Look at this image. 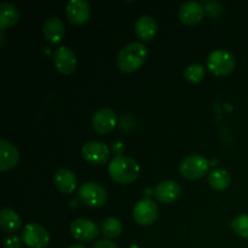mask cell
Returning a JSON list of instances; mask_svg holds the SVG:
<instances>
[{"label": "cell", "instance_id": "484cf974", "mask_svg": "<svg viewBox=\"0 0 248 248\" xmlns=\"http://www.w3.org/2000/svg\"><path fill=\"white\" fill-rule=\"evenodd\" d=\"M92 248H119V247L116 246V244H114L111 240L102 239V240H98L97 242H94L93 247Z\"/></svg>", "mask_w": 248, "mask_h": 248}, {"label": "cell", "instance_id": "7a4b0ae2", "mask_svg": "<svg viewBox=\"0 0 248 248\" xmlns=\"http://www.w3.org/2000/svg\"><path fill=\"white\" fill-rule=\"evenodd\" d=\"M147 47L142 43L133 41L121 48L116 58V63L120 70L125 73H132L142 67L147 60Z\"/></svg>", "mask_w": 248, "mask_h": 248}, {"label": "cell", "instance_id": "7402d4cb", "mask_svg": "<svg viewBox=\"0 0 248 248\" xmlns=\"http://www.w3.org/2000/svg\"><path fill=\"white\" fill-rule=\"evenodd\" d=\"M123 232V224L115 217H108L102 222V234L106 239H116Z\"/></svg>", "mask_w": 248, "mask_h": 248}, {"label": "cell", "instance_id": "5bb4252c", "mask_svg": "<svg viewBox=\"0 0 248 248\" xmlns=\"http://www.w3.org/2000/svg\"><path fill=\"white\" fill-rule=\"evenodd\" d=\"M19 162V152L10 140H0V171H10Z\"/></svg>", "mask_w": 248, "mask_h": 248}, {"label": "cell", "instance_id": "52a82bcc", "mask_svg": "<svg viewBox=\"0 0 248 248\" xmlns=\"http://www.w3.org/2000/svg\"><path fill=\"white\" fill-rule=\"evenodd\" d=\"M70 234L75 240L81 242L93 241L98 236V227L92 220L86 218H78L70 224Z\"/></svg>", "mask_w": 248, "mask_h": 248}, {"label": "cell", "instance_id": "ac0fdd59", "mask_svg": "<svg viewBox=\"0 0 248 248\" xmlns=\"http://www.w3.org/2000/svg\"><path fill=\"white\" fill-rule=\"evenodd\" d=\"M136 35L143 41H150L157 33V23L152 16H140L135 24Z\"/></svg>", "mask_w": 248, "mask_h": 248}, {"label": "cell", "instance_id": "44dd1931", "mask_svg": "<svg viewBox=\"0 0 248 248\" xmlns=\"http://www.w3.org/2000/svg\"><path fill=\"white\" fill-rule=\"evenodd\" d=\"M230 183H232V177L225 170L216 169L208 174V184L215 190H225L230 186Z\"/></svg>", "mask_w": 248, "mask_h": 248}, {"label": "cell", "instance_id": "4316f807", "mask_svg": "<svg viewBox=\"0 0 248 248\" xmlns=\"http://www.w3.org/2000/svg\"><path fill=\"white\" fill-rule=\"evenodd\" d=\"M68 248H86L84 246V245H79V244H74L72 245V246H69Z\"/></svg>", "mask_w": 248, "mask_h": 248}, {"label": "cell", "instance_id": "603a6c76", "mask_svg": "<svg viewBox=\"0 0 248 248\" xmlns=\"http://www.w3.org/2000/svg\"><path fill=\"white\" fill-rule=\"evenodd\" d=\"M183 75L184 79L188 82H190V84H199L203 79V77H205V69H203L201 64L193 63V64H189L184 69Z\"/></svg>", "mask_w": 248, "mask_h": 248}, {"label": "cell", "instance_id": "9c48e42d", "mask_svg": "<svg viewBox=\"0 0 248 248\" xmlns=\"http://www.w3.org/2000/svg\"><path fill=\"white\" fill-rule=\"evenodd\" d=\"M82 157L86 160L87 162L92 165H103L106 164L108 160L110 150L104 144L103 142L99 140H91L82 145L81 149Z\"/></svg>", "mask_w": 248, "mask_h": 248}, {"label": "cell", "instance_id": "7c38bea8", "mask_svg": "<svg viewBox=\"0 0 248 248\" xmlns=\"http://www.w3.org/2000/svg\"><path fill=\"white\" fill-rule=\"evenodd\" d=\"M118 123L116 113L110 108H102L92 118V127L97 133H109L115 128Z\"/></svg>", "mask_w": 248, "mask_h": 248}, {"label": "cell", "instance_id": "4fadbf2b", "mask_svg": "<svg viewBox=\"0 0 248 248\" xmlns=\"http://www.w3.org/2000/svg\"><path fill=\"white\" fill-rule=\"evenodd\" d=\"M68 19L73 24L86 23L91 16V6L85 0H70L65 7Z\"/></svg>", "mask_w": 248, "mask_h": 248}, {"label": "cell", "instance_id": "6da1fadb", "mask_svg": "<svg viewBox=\"0 0 248 248\" xmlns=\"http://www.w3.org/2000/svg\"><path fill=\"white\" fill-rule=\"evenodd\" d=\"M140 165L135 159L126 155H116L108 166L110 178L118 184H130L140 176Z\"/></svg>", "mask_w": 248, "mask_h": 248}, {"label": "cell", "instance_id": "5b68a950", "mask_svg": "<svg viewBox=\"0 0 248 248\" xmlns=\"http://www.w3.org/2000/svg\"><path fill=\"white\" fill-rule=\"evenodd\" d=\"M210 169V161L202 155H189L184 157L179 164V172L189 181L199 179L205 176Z\"/></svg>", "mask_w": 248, "mask_h": 248}, {"label": "cell", "instance_id": "3957f363", "mask_svg": "<svg viewBox=\"0 0 248 248\" xmlns=\"http://www.w3.org/2000/svg\"><path fill=\"white\" fill-rule=\"evenodd\" d=\"M206 64L212 74L217 75V77H225L235 69L236 61L232 52L224 50V48H218L210 53L207 61H206Z\"/></svg>", "mask_w": 248, "mask_h": 248}, {"label": "cell", "instance_id": "ba28073f", "mask_svg": "<svg viewBox=\"0 0 248 248\" xmlns=\"http://www.w3.org/2000/svg\"><path fill=\"white\" fill-rule=\"evenodd\" d=\"M133 218L142 227L152 225L157 218V206L152 199H143L133 207Z\"/></svg>", "mask_w": 248, "mask_h": 248}, {"label": "cell", "instance_id": "d4e9b609", "mask_svg": "<svg viewBox=\"0 0 248 248\" xmlns=\"http://www.w3.org/2000/svg\"><path fill=\"white\" fill-rule=\"evenodd\" d=\"M22 239L18 236H10L5 240V247L6 248H21L22 246Z\"/></svg>", "mask_w": 248, "mask_h": 248}, {"label": "cell", "instance_id": "30bf717a", "mask_svg": "<svg viewBox=\"0 0 248 248\" xmlns=\"http://www.w3.org/2000/svg\"><path fill=\"white\" fill-rule=\"evenodd\" d=\"M53 63L58 72L64 75H69L77 68V56L72 48L67 46H60L53 53Z\"/></svg>", "mask_w": 248, "mask_h": 248}, {"label": "cell", "instance_id": "8992f818", "mask_svg": "<svg viewBox=\"0 0 248 248\" xmlns=\"http://www.w3.org/2000/svg\"><path fill=\"white\" fill-rule=\"evenodd\" d=\"M21 239L29 248H46L50 242V234L43 225L29 223L22 230Z\"/></svg>", "mask_w": 248, "mask_h": 248}, {"label": "cell", "instance_id": "d6986e66", "mask_svg": "<svg viewBox=\"0 0 248 248\" xmlns=\"http://www.w3.org/2000/svg\"><path fill=\"white\" fill-rule=\"evenodd\" d=\"M21 225L22 219L16 211L9 207H5L0 211V227L5 232L12 234L18 232Z\"/></svg>", "mask_w": 248, "mask_h": 248}, {"label": "cell", "instance_id": "2e32d148", "mask_svg": "<svg viewBox=\"0 0 248 248\" xmlns=\"http://www.w3.org/2000/svg\"><path fill=\"white\" fill-rule=\"evenodd\" d=\"M53 182H55L56 188L63 194H72L77 189V176L69 169L58 170L55 173V177H53Z\"/></svg>", "mask_w": 248, "mask_h": 248}, {"label": "cell", "instance_id": "9a60e30c", "mask_svg": "<svg viewBox=\"0 0 248 248\" xmlns=\"http://www.w3.org/2000/svg\"><path fill=\"white\" fill-rule=\"evenodd\" d=\"M155 199L161 203H172L181 195V186L174 181H162L154 190Z\"/></svg>", "mask_w": 248, "mask_h": 248}, {"label": "cell", "instance_id": "277c9868", "mask_svg": "<svg viewBox=\"0 0 248 248\" xmlns=\"http://www.w3.org/2000/svg\"><path fill=\"white\" fill-rule=\"evenodd\" d=\"M78 198L89 207H102L107 202L108 194L101 184L96 182H85L78 190Z\"/></svg>", "mask_w": 248, "mask_h": 248}, {"label": "cell", "instance_id": "8fae6325", "mask_svg": "<svg viewBox=\"0 0 248 248\" xmlns=\"http://www.w3.org/2000/svg\"><path fill=\"white\" fill-rule=\"evenodd\" d=\"M205 15V7L200 1H186L179 6L178 17L182 23L188 24V26H194L201 22Z\"/></svg>", "mask_w": 248, "mask_h": 248}, {"label": "cell", "instance_id": "e0dca14e", "mask_svg": "<svg viewBox=\"0 0 248 248\" xmlns=\"http://www.w3.org/2000/svg\"><path fill=\"white\" fill-rule=\"evenodd\" d=\"M43 33L48 43L58 44L64 36V24L58 17H48L43 26Z\"/></svg>", "mask_w": 248, "mask_h": 248}, {"label": "cell", "instance_id": "ffe728a7", "mask_svg": "<svg viewBox=\"0 0 248 248\" xmlns=\"http://www.w3.org/2000/svg\"><path fill=\"white\" fill-rule=\"evenodd\" d=\"M19 10L10 2L0 4V29L6 31L18 22Z\"/></svg>", "mask_w": 248, "mask_h": 248}, {"label": "cell", "instance_id": "cb8c5ba5", "mask_svg": "<svg viewBox=\"0 0 248 248\" xmlns=\"http://www.w3.org/2000/svg\"><path fill=\"white\" fill-rule=\"evenodd\" d=\"M230 225H232L235 234L248 240V215L237 216L232 219Z\"/></svg>", "mask_w": 248, "mask_h": 248}]
</instances>
